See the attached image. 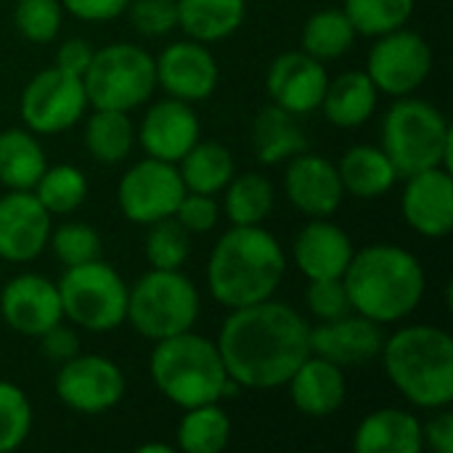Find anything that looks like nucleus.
Masks as SVG:
<instances>
[{"label":"nucleus","mask_w":453,"mask_h":453,"mask_svg":"<svg viewBox=\"0 0 453 453\" xmlns=\"http://www.w3.org/2000/svg\"><path fill=\"white\" fill-rule=\"evenodd\" d=\"M50 212L32 191L0 196V260L29 263L42 255L50 239Z\"/></svg>","instance_id":"18"},{"label":"nucleus","mask_w":453,"mask_h":453,"mask_svg":"<svg viewBox=\"0 0 453 453\" xmlns=\"http://www.w3.org/2000/svg\"><path fill=\"white\" fill-rule=\"evenodd\" d=\"M382 151L401 178L430 167L451 170V125L435 104L401 96L382 117Z\"/></svg>","instance_id":"6"},{"label":"nucleus","mask_w":453,"mask_h":453,"mask_svg":"<svg viewBox=\"0 0 453 453\" xmlns=\"http://www.w3.org/2000/svg\"><path fill=\"white\" fill-rule=\"evenodd\" d=\"M0 319L21 337H40L64 321L56 281L40 273H19L0 292Z\"/></svg>","instance_id":"15"},{"label":"nucleus","mask_w":453,"mask_h":453,"mask_svg":"<svg viewBox=\"0 0 453 453\" xmlns=\"http://www.w3.org/2000/svg\"><path fill=\"white\" fill-rule=\"evenodd\" d=\"M287 388L292 406L311 419H326L337 414L348 398L345 369L313 353L292 372Z\"/></svg>","instance_id":"23"},{"label":"nucleus","mask_w":453,"mask_h":453,"mask_svg":"<svg viewBox=\"0 0 453 453\" xmlns=\"http://www.w3.org/2000/svg\"><path fill=\"white\" fill-rule=\"evenodd\" d=\"M382 345H385L382 326L356 311L332 321H319V326H311V353L342 369L380 358Z\"/></svg>","instance_id":"20"},{"label":"nucleus","mask_w":453,"mask_h":453,"mask_svg":"<svg viewBox=\"0 0 453 453\" xmlns=\"http://www.w3.org/2000/svg\"><path fill=\"white\" fill-rule=\"evenodd\" d=\"M350 311L385 324L409 319L427 289L419 257L398 244H369L353 252L342 273Z\"/></svg>","instance_id":"3"},{"label":"nucleus","mask_w":453,"mask_h":453,"mask_svg":"<svg viewBox=\"0 0 453 453\" xmlns=\"http://www.w3.org/2000/svg\"><path fill=\"white\" fill-rule=\"evenodd\" d=\"M223 194V212L231 226H263V220L273 212L276 204L273 183L260 173L234 175Z\"/></svg>","instance_id":"32"},{"label":"nucleus","mask_w":453,"mask_h":453,"mask_svg":"<svg viewBox=\"0 0 453 453\" xmlns=\"http://www.w3.org/2000/svg\"><path fill=\"white\" fill-rule=\"evenodd\" d=\"M37 340H40V353L48 361H56V364H64V361H69V358H74L80 353V337L64 321H58L56 326L42 332Z\"/></svg>","instance_id":"44"},{"label":"nucleus","mask_w":453,"mask_h":453,"mask_svg":"<svg viewBox=\"0 0 453 453\" xmlns=\"http://www.w3.org/2000/svg\"><path fill=\"white\" fill-rule=\"evenodd\" d=\"M53 390L66 409L96 417L111 411L125 398L127 382L122 369L111 358L77 353L56 372Z\"/></svg>","instance_id":"13"},{"label":"nucleus","mask_w":453,"mask_h":453,"mask_svg":"<svg viewBox=\"0 0 453 453\" xmlns=\"http://www.w3.org/2000/svg\"><path fill=\"white\" fill-rule=\"evenodd\" d=\"M88 154L101 165H119L130 157L135 146V127L130 111L117 109H93L85 119L82 133Z\"/></svg>","instance_id":"31"},{"label":"nucleus","mask_w":453,"mask_h":453,"mask_svg":"<svg viewBox=\"0 0 453 453\" xmlns=\"http://www.w3.org/2000/svg\"><path fill=\"white\" fill-rule=\"evenodd\" d=\"M149 374L154 388L180 409L223 401L228 382L218 345L194 329L154 342Z\"/></svg>","instance_id":"5"},{"label":"nucleus","mask_w":453,"mask_h":453,"mask_svg":"<svg viewBox=\"0 0 453 453\" xmlns=\"http://www.w3.org/2000/svg\"><path fill=\"white\" fill-rule=\"evenodd\" d=\"M32 433V403L27 393L0 380V453H11L21 449Z\"/></svg>","instance_id":"38"},{"label":"nucleus","mask_w":453,"mask_h":453,"mask_svg":"<svg viewBox=\"0 0 453 453\" xmlns=\"http://www.w3.org/2000/svg\"><path fill=\"white\" fill-rule=\"evenodd\" d=\"M61 5L80 21H111L127 11L130 0H61Z\"/></svg>","instance_id":"45"},{"label":"nucleus","mask_w":453,"mask_h":453,"mask_svg":"<svg viewBox=\"0 0 453 453\" xmlns=\"http://www.w3.org/2000/svg\"><path fill=\"white\" fill-rule=\"evenodd\" d=\"M45 167V151L32 130L8 127L0 133V183L8 191H32Z\"/></svg>","instance_id":"29"},{"label":"nucleus","mask_w":453,"mask_h":453,"mask_svg":"<svg viewBox=\"0 0 453 453\" xmlns=\"http://www.w3.org/2000/svg\"><path fill=\"white\" fill-rule=\"evenodd\" d=\"M433 72V48L430 42L401 27L395 32L380 35L366 58V74L380 93L390 98L411 96L425 85Z\"/></svg>","instance_id":"11"},{"label":"nucleus","mask_w":453,"mask_h":453,"mask_svg":"<svg viewBox=\"0 0 453 453\" xmlns=\"http://www.w3.org/2000/svg\"><path fill=\"white\" fill-rule=\"evenodd\" d=\"M157 85L178 101L196 104L207 101L220 82V66L212 50L199 40L170 42L157 58Z\"/></svg>","instance_id":"14"},{"label":"nucleus","mask_w":453,"mask_h":453,"mask_svg":"<svg viewBox=\"0 0 453 453\" xmlns=\"http://www.w3.org/2000/svg\"><path fill=\"white\" fill-rule=\"evenodd\" d=\"M178 173H180L186 191L218 196L228 186V180L236 175V162H234V154L228 151V146H223L218 141L199 138L180 157Z\"/></svg>","instance_id":"30"},{"label":"nucleus","mask_w":453,"mask_h":453,"mask_svg":"<svg viewBox=\"0 0 453 453\" xmlns=\"http://www.w3.org/2000/svg\"><path fill=\"white\" fill-rule=\"evenodd\" d=\"M175 449L173 446H167V443H143V446H138V453H173Z\"/></svg>","instance_id":"48"},{"label":"nucleus","mask_w":453,"mask_h":453,"mask_svg":"<svg viewBox=\"0 0 453 453\" xmlns=\"http://www.w3.org/2000/svg\"><path fill=\"white\" fill-rule=\"evenodd\" d=\"M199 308V289L180 268H151L130 287L125 321H130L143 340L159 342L194 329Z\"/></svg>","instance_id":"7"},{"label":"nucleus","mask_w":453,"mask_h":453,"mask_svg":"<svg viewBox=\"0 0 453 453\" xmlns=\"http://www.w3.org/2000/svg\"><path fill=\"white\" fill-rule=\"evenodd\" d=\"M284 273V247L263 226H231L218 239L207 260L210 295L226 311L273 297Z\"/></svg>","instance_id":"2"},{"label":"nucleus","mask_w":453,"mask_h":453,"mask_svg":"<svg viewBox=\"0 0 453 453\" xmlns=\"http://www.w3.org/2000/svg\"><path fill=\"white\" fill-rule=\"evenodd\" d=\"M414 5L417 0H345L342 11L356 35L380 37L406 27L411 21Z\"/></svg>","instance_id":"36"},{"label":"nucleus","mask_w":453,"mask_h":453,"mask_svg":"<svg viewBox=\"0 0 453 453\" xmlns=\"http://www.w3.org/2000/svg\"><path fill=\"white\" fill-rule=\"evenodd\" d=\"M135 135L146 157L178 165L180 157L199 141L202 125L191 104L167 96L149 106Z\"/></svg>","instance_id":"21"},{"label":"nucleus","mask_w":453,"mask_h":453,"mask_svg":"<svg viewBox=\"0 0 453 453\" xmlns=\"http://www.w3.org/2000/svg\"><path fill=\"white\" fill-rule=\"evenodd\" d=\"M382 366L393 388L417 409H449L453 401V337L430 324H414L385 337Z\"/></svg>","instance_id":"4"},{"label":"nucleus","mask_w":453,"mask_h":453,"mask_svg":"<svg viewBox=\"0 0 453 453\" xmlns=\"http://www.w3.org/2000/svg\"><path fill=\"white\" fill-rule=\"evenodd\" d=\"M82 77L66 74L58 66L40 69L21 90L19 114L35 135H56L74 127L88 111Z\"/></svg>","instance_id":"10"},{"label":"nucleus","mask_w":453,"mask_h":453,"mask_svg":"<svg viewBox=\"0 0 453 453\" xmlns=\"http://www.w3.org/2000/svg\"><path fill=\"white\" fill-rule=\"evenodd\" d=\"M353 252L356 247L348 231L329 218H311V223H305L292 242V260L308 281L342 279Z\"/></svg>","instance_id":"22"},{"label":"nucleus","mask_w":453,"mask_h":453,"mask_svg":"<svg viewBox=\"0 0 453 453\" xmlns=\"http://www.w3.org/2000/svg\"><path fill=\"white\" fill-rule=\"evenodd\" d=\"M356 37L358 35L342 8H324L305 21L300 42L308 56L326 64L342 58L353 48Z\"/></svg>","instance_id":"34"},{"label":"nucleus","mask_w":453,"mask_h":453,"mask_svg":"<svg viewBox=\"0 0 453 453\" xmlns=\"http://www.w3.org/2000/svg\"><path fill=\"white\" fill-rule=\"evenodd\" d=\"M247 0H178V27L204 45L220 42L242 29Z\"/></svg>","instance_id":"28"},{"label":"nucleus","mask_w":453,"mask_h":453,"mask_svg":"<svg viewBox=\"0 0 453 453\" xmlns=\"http://www.w3.org/2000/svg\"><path fill=\"white\" fill-rule=\"evenodd\" d=\"M0 265H3V260H0Z\"/></svg>","instance_id":"49"},{"label":"nucleus","mask_w":453,"mask_h":453,"mask_svg":"<svg viewBox=\"0 0 453 453\" xmlns=\"http://www.w3.org/2000/svg\"><path fill=\"white\" fill-rule=\"evenodd\" d=\"M61 21H64L61 0H16L13 8L16 32L35 45H45L56 40V35L61 32Z\"/></svg>","instance_id":"39"},{"label":"nucleus","mask_w":453,"mask_h":453,"mask_svg":"<svg viewBox=\"0 0 453 453\" xmlns=\"http://www.w3.org/2000/svg\"><path fill=\"white\" fill-rule=\"evenodd\" d=\"M337 173H340L345 194L356 199H380L401 178L393 162L388 159V154L382 151V146H369V143L350 146L340 157Z\"/></svg>","instance_id":"27"},{"label":"nucleus","mask_w":453,"mask_h":453,"mask_svg":"<svg viewBox=\"0 0 453 453\" xmlns=\"http://www.w3.org/2000/svg\"><path fill=\"white\" fill-rule=\"evenodd\" d=\"M32 194L50 215H72L88 199V175L74 165L45 167Z\"/></svg>","instance_id":"35"},{"label":"nucleus","mask_w":453,"mask_h":453,"mask_svg":"<svg viewBox=\"0 0 453 453\" xmlns=\"http://www.w3.org/2000/svg\"><path fill=\"white\" fill-rule=\"evenodd\" d=\"M125 13L143 37H165L178 29V0H130Z\"/></svg>","instance_id":"41"},{"label":"nucleus","mask_w":453,"mask_h":453,"mask_svg":"<svg viewBox=\"0 0 453 453\" xmlns=\"http://www.w3.org/2000/svg\"><path fill=\"white\" fill-rule=\"evenodd\" d=\"M377 101H380V90L372 82V77L361 69H350L329 80L319 109L334 127L353 130L369 122V117L377 109Z\"/></svg>","instance_id":"25"},{"label":"nucleus","mask_w":453,"mask_h":453,"mask_svg":"<svg viewBox=\"0 0 453 453\" xmlns=\"http://www.w3.org/2000/svg\"><path fill=\"white\" fill-rule=\"evenodd\" d=\"M178 449L186 453H220L231 441V419L220 401L186 409L178 422Z\"/></svg>","instance_id":"33"},{"label":"nucleus","mask_w":453,"mask_h":453,"mask_svg":"<svg viewBox=\"0 0 453 453\" xmlns=\"http://www.w3.org/2000/svg\"><path fill=\"white\" fill-rule=\"evenodd\" d=\"M252 149L260 165H281L308 151V138L300 117L276 104L263 106L252 122Z\"/></svg>","instance_id":"26"},{"label":"nucleus","mask_w":453,"mask_h":453,"mask_svg":"<svg viewBox=\"0 0 453 453\" xmlns=\"http://www.w3.org/2000/svg\"><path fill=\"white\" fill-rule=\"evenodd\" d=\"M146 228H149L146 244H143L146 263L162 271L183 268L191 255V234L175 218H162Z\"/></svg>","instance_id":"37"},{"label":"nucleus","mask_w":453,"mask_h":453,"mask_svg":"<svg viewBox=\"0 0 453 453\" xmlns=\"http://www.w3.org/2000/svg\"><path fill=\"white\" fill-rule=\"evenodd\" d=\"M401 215L425 239H446L453 231V178L449 167H430L406 178Z\"/></svg>","instance_id":"17"},{"label":"nucleus","mask_w":453,"mask_h":453,"mask_svg":"<svg viewBox=\"0 0 453 453\" xmlns=\"http://www.w3.org/2000/svg\"><path fill=\"white\" fill-rule=\"evenodd\" d=\"M422 446L433 453H453V414L438 409V414L422 425Z\"/></svg>","instance_id":"47"},{"label":"nucleus","mask_w":453,"mask_h":453,"mask_svg":"<svg viewBox=\"0 0 453 453\" xmlns=\"http://www.w3.org/2000/svg\"><path fill=\"white\" fill-rule=\"evenodd\" d=\"M215 345L239 388L276 390L311 356V324L295 305L268 297L228 311Z\"/></svg>","instance_id":"1"},{"label":"nucleus","mask_w":453,"mask_h":453,"mask_svg":"<svg viewBox=\"0 0 453 453\" xmlns=\"http://www.w3.org/2000/svg\"><path fill=\"white\" fill-rule=\"evenodd\" d=\"M93 45L82 37H72V40H64L56 50V58H53V66H58L61 72L66 74H74V77H82L85 69L90 66V58H93Z\"/></svg>","instance_id":"46"},{"label":"nucleus","mask_w":453,"mask_h":453,"mask_svg":"<svg viewBox=\"0 0 453 453\" xmlns=\"http://www.w3.org/2000/svg\"><path fill=\"white\" fill-rule=\"evenodd\" d=\"M64 319L85 332L106 334L125 324L127 319V281L114 271V265L98 260L64 268L56 281Z\"/></svg>","instance_id":"8"},{"label":"nucleus","mask_w":453,"mask_h":453,"mask_svg":"<svg viewBox=\"0 0 453 453\" xmlns=\"http://www.w3.org/2000/svg\"><path fill=\"white\" fill-rule=\"evenodd\" d=\"M284 194L289 204L308 218H332L345 199L337 165L311 151L287 159Z\"/></svg>","instance_id":"19"},{"label":"nucleus","mask_w":453,"mask_h":453,"mask_svg":"<svg viewBox=\"0 0 453 453\" xmlns=\"http://www.w3.org/2000/svg\"><path fill=\"white\" fill-rule=\"evenodd\" d=\"M88 104L93 109L133 111L157 90V64L149 50L135 42H111L93 50L82 74Z\"/></svg>","instance_id":"9"},{"label":"nucleus","mask_w":453,"mask_h":453,"mask_svg":"<svg viewBox=\"0 0 453 453\" xmlns=\"http://www.w3.org/2000/svg\"><path fill=\"white\" fill-rule=\"evenodd\" d=\"M329 85L326 64L300 50H287L276 56L265 74V90L271 104L305 117L316 111L324 101Z\"/></svg>","instance_id":"16"},{"label":"nucleus","mask_w":453,"mask_h":453,"mask_svg":"<svg viewBox=\"0 0 453 453\" xmlns=\"http://www.w3.org/2000/svg\"><path fill=\"white\" fill-rule=\"evenodd\" d=\"M353 449L358 453H422V422L406 409H377L358 422Z\"/></svg>","instance_id":"24"},{"label":"nucleus","mask_w":453,"mask_h":453,"mask_svg":"<svg viewBox=\"0 0 453 453\" xmlns=\"http://www.w3.org/2000/svg\"><path fill=\"white\" fill-rule=\"evenodd\" d=\"M48 244H50L56 260L64 268L98 260L101 257V250H104L98 231L93 226H88V223H61L58 228L50 231Z\"/></svg>","instance_id":"40"},{"label":"nucleus","mask_w":453,"mask_h":453,"mask_svg":"<svg viewBox=\"0 0 453 453\" xmlns=\"http://www.w3.org/2000/svg\"><path fill=\"white\" fill-rule=\"evenodd\" d=\"M186 186L180 180L178 165L146 157L135 162L117 186L119 212L138 226H151L162 218H173Z\"/></svg>","instance_id":"12"},{"label":"nucleus","mask_w":453,"mask_h":453,"mask_svg":"<svg viewBox=\"0 0 453 453\" xmlns=\"http://www.w3.org/2000/svg\"><path fill=\"white\" fill-rule=\"evenodd\" d=\"M305 305L319 321H332L350 313V300L342 279H311L305 289Z\"/></svg>","instance_id":"42"},{"label":"nucleus","mask_w":453,"mask_h":453,"mask_svg":"<svg viewBox=\"0 0 453 453\" xmlns=\"http://www.w3.org/2000/svg\"><path fill=\"white\" fill-rule=\"evenodd\" d=\"M188 234H210L220 220V204L210 194L186 191L175 215H173Z\"/></svg>","instance_id":"43"}]
</instances>
